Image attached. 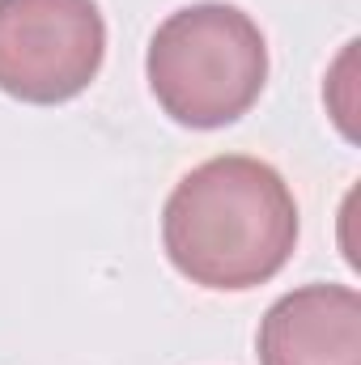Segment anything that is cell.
<instances>
[{
  "label": "cell",
  "instance_id": "obj_1",
  "mask_svg": "<svg viewBox=\"0 0 361 365\" xmlns=\"http://www.w3.org/2000/svg\"><path fill=\"white\" fill-rule=\"evenodd\" d=\"M162 242L191 284L221 293L255 289L280 272L298 247L293 191L260 158H213L171 191Z\"/></svg>",
  "mask_w": 361,
  "mask_h": 365
},
{
  "label": "cell",
  "instance_id": "obj_4",
  "mask_svg": "<svg viewBox=\"0 0 361 365\" xmlns=\"http://www.w3.org/2000/svg\"><path fill=\"white\" fill-rule=\"evenodd\" d=\"M260 365H361V293L302 284L260 323Z\"/></svg>",
  "mask_w": 361,
  "mask_h": 365
},
{
  "label": "cell",
  "instance_id": "obj_3",
  "mask_svg": "<svg viewBox=\"0 0 361 365\" xmlns=\"http://www.w3.org/2000/svg\"><path fill=\"white\" fill-rule=\"evenodd\" d=\"M106 56L93 0H0V90L56 106L90 86Z\"/></svg>",
  "mask_w": 361,
  "mask_h": 365
},
{
  "label": "cell",
  "instance_id": "obj_2",
  "mask_svg": "<svg viewBox=\"0 0 361 365\" xmlns=\"http://www.w3.org/2000/svg\"><path fill=\"white\" fill-rule=\"evenodd\" d=\"M158 106L183 128L243 119L268 81L264 30L234 4L204 0L171 13L145 56Z\"/></svg>",
  "mask_w": 361,
  "mask_h": 365
}]
</instances>
